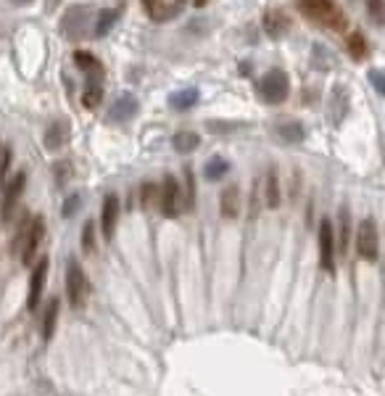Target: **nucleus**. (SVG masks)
<instances>
[{
  "label": "nucleus",
  "mask_w": 385,
  "mask_h": 396,
  "mask_svg": "<svg viewBox=\"0 0 385 396\" xmlns=\"http://www.w3.org/2000/svg\"><path fill=\"white\" fill-rule=\"evenodd\" d=\"M43 235H45V222H43V217H29L24 225H22L19 235L13 240V254H19L22 264H35L37 249H40V243H43Z\"/></svg>",
  "instance_id": "obj_1"
},
{
  "label": "nucleus",
  "mask_w": 385,
  "mask_h": 396,
  "mask_svg": "<svg viewBox=\"0 0 385 396\" xmlns=\"http://www.w3.org/2000/svg\"><path fill=\"white\" fill-rule=\"evenodd\" d=\"M301 13L319 27H333V29H343L346 16L338 8L333 0H299Z\"/></svg>",
  "instance_id": "obj_2"
},
{
  "label": "nucleus",
  "mask_w": 385,
  "mask_h": 396,
  "mask_svg": "<svg viewBox=\"0 0 385 396\" xmlns=\"http://www.w3.org/2000/svg\"><path fill=\"white\" fill-rule=\"evenodd\" d=\"M93 16H96L93 6H72L69 11L63 13V19H61V32H63V37H69L72 43H80V40H84L87 35H93V29H90V24L96 27Z\"/></svg>",
  "instance_id": "obj_3"
},
{
  "label": "nucleus",
  "mask_w": 385,
  "mask_h": 396,
  "mask_svg": "<svg viewBox=\"0 0 385 396\" xmlns=\"http://www.w3.org/2000/svg\"><path fill=\"white\" fill-rule=\"evenodd\" d=\"M290 93V77L282 69H269L259 82V96L269 106H280Z\"/></svg>",
  "instance_id": "obj_4"
},
{
  "label": "nucleus",
  "mask_w": 385,
  "mask_h": 396,
  "mask_svg": "<svg viewBox=\"0 0 385 396\" xmlns=\"http://www.w3.org/2000/svg\"><path fill=\"white\" fill-rule=\"evenodd\" d=\"M66 296H69V304L74 309H82L87 304V296H90V283H87L82 264L77 259H69V264H66Z\"/></svg>",
  "instance_id": "obj_5"
},
{
  "label": "nucleus",
  "mask_w": 385,
  "mask_h": 396,
  "mask_svg": "<svg viewBox=\"0 0 385 396\" xmlns=\"http://www.w3.org/2000/svg\"><path fill=\"white\" fill-rule=\"evenodd\" d=\"M158 209L169 219L180 217L182 209H185V196L180 191V182H177V177H172V175H167L164 182L158 185Z\"/></svg>",
  "instance_id": "obj_6"
},
{
  "label": "nucleus",
  "mask_w": 385,
  "mask_h": 396,
  "mask_svg": "<svg viewBox=\"0 0 385 396\" xmlns=\"http://www.w3.org/2000/svg\"><path fill=\"white\" fill-rule=\"evenodd\" d=\"M356 251L364 262L375 264L377 262V256H380V235H377V225H375V219H361L359 228H356Z\"/></svg>",
  "instance_id": "obj_7"
},
{
  "label": "nucleus",
  "mask_w": 385,
  "mask_h": 396,
  "mask_svg": "<svg viewBox=\"0 0 385 396\" xmlns=\"http://www.w3.org/2000/svg\"><path fill=\"white\" fill-rule=\"evenodd\" d=\"M335 249H338V238H335V228L330 219H322L319 222V267L325 272H335Z\"/></svg>",
  "instance_id": "obj_8"
},
{
  "label": "nucleus",
  "mask_w": 385,
  "mask_h": 396,
  "mask_svg": "<svg viewBox=\"0 0 385 396\" xmlns=\"http://www.w3.org/2000/svg\"><path fill=\"white\" fill-rule=\"evenodd\" d=\"M185 3L188 0H143V8L148 13V19H153L158 24L177 19L185 11Z\"/></svg>",
  "instance_id": "obj_9"
},
{
  "label": "nucleus",
  "mask_w": 385,
  "mask_h": 396,
  "mask_svg": "<svg viewBox=\"0 0 385 396\" xmlns=\"http://www.w3.org/2000/svg\"><path fill=\"white\" fill-rule=\"evenodd\" d=\"M45 280H48V259L40 256L35 270H32V277H29V293H27V309L29 312H37L40 299H43V291H45Z\"/></svg>",
  "instance_id": "obj_10"
},
{
  "label": "nucleus",
  "mask_w": 385,
  "mask_h": 396,
  "mask_svg": "<svg viewBox=\"0 0 385 396\" xmlns=\"http://www.w3.org/2000/svg\"><path fill=\"white\" fill-rule=\"evenodd\" d=\"M24 185H27V175L24 172H19L11 182H8V188L3 193V209H0V214H3V222H11L13 214H16V204H19V198H22V193H24Z\"/></svg>",
  "instance_id": "obj_11"
},
{
  "label": "nucleus",
  "mask_w": 385,
  "mask_h": 396,
  "mask_svg": "<svg viewBox=\"0 0 385 396\" xmlns=\"http://www.w3.org/2000/svg\"><path fill=\"white\" fill-rule=\"evenodd\" d=\"M116 222H119V196L109 193L103 198V206H100V230H103V238L106 240H114Z\"/></svg>",
  "instance_id": "obj_12"
},
{
  "label": "nucleus",
  "mask_w": 385,
  "mask_h": 396,
  "mask_svg": "<svg viewBox=\"0 0 385 396\" xmlns=\"http://www.w3.org/2000/svg\"><path fill=\"white\" fill-rule=\"evenodd\" d=\"M262 27H264V32L272 40H280V37L288 35L290 29V16L282 8H269L264 13V19H262Z\"/></svg>",
  "instance_id": "obj_13"
},
{
  "label": "nucleus",
  "mask_w": 385,
  "mask_h": 396,
  "mask_svg": "<svg viewBox=\"0 0 385 396\" xmlns=\"http://www.w3.org/2000/svg\"><path fill=\"white\" fill-rule=\"evenodd\" d=\"M137 114V98L130 96V93H121L114 103H111L109 108V122H116V124H121V122H130Z\"/></svg>",
  "instance_id": "obj_14"
},
{
  "label": "nucleus",
  "mask_w": 385,
  "mask_h": 396,
  "mask_svg": "<svg viewBox=\"0 0 385 396\" xmlns=\"http://www.w3.org/2000/svg\"><path fill=\"white\" fill-rule=\"evenodd\" d=\"M74 64L80 66V72L87 74V82H100L103 80V64L87 53V50H74Z\"/></svg>",
  "instance_id": "obj_15"
},
{
  "label": "nucleus",
  "mask_w": 385,
  "mask_h": 396,
  "mask_svg": "<svg viewBox=\"0 0 385 396\" xmlns=\"http://www.w3.org/2000/svg\"><path fill=\"white\" fill-rule=\"evenodd\" d=\"M219 214L225 219H238L241 214V188L238 185H227L222 196H219Z\"/></svg>",
  "instance_id": "obj_16"
},
{
  "label": "nucleus",
  "mask_w": 385,
  "mask_h": 396,
  "mask_svg": "<svg viewBox=\"0 0 385 396\" xmlns=\"http://www.w3.org/2000/svg\"><path fill=\"white\" fill-rule=\"evenodd\" d=\"M121 8H103L96 13V27H93V37H106L114 29V24L119 22Z\"/></svg>",
  "instance_id": "obj_17"
},
{
  "label": "nucleus",
  "mask_w": 385,
  "mask_h": 396,
  "mask_svg": "<svg viewBox=\"0 0 385 396\" xmlns=\"http://www.w3.org/2000/svg\"><path fill=\"white\" fill-rule=\"evenodd\" d=\"M264 204L269 209H277V206L282 204V193H280V177H277V169L272 167L266 172L264 177Z\"/></svg>",
  "instance_id": "obj_18"
},
{
  "label": "nucleus",
  "mask_w": 385,
  "mask_h": 396,
  "mask_svg": "<svg viewBox=\"0 0 385 396\" xmlns=\"http://www.w3.org/2000/svg\"><path fill=\"white\" fill-rule=\"evenodd\" d=\"M198 101H201V93H198L195 87H182V90L169 96V106L174 108V111H188V108H192Z\"/></svg>",
  "instance_id": "obj_19"
},
{
  "label": "nucleus",
  "mask_w": 385,
  "mask_h": 396,
  "mask_svg": "<svg viewBox=\"0 0 385 396\" xmlns=\"http://www.w3.org/2000/svg\"><path fill=\"white\" fill-rule=\"evenodd\" d=\"M59 314H61L59 299H50L48 307H45V314H43V341H45V344H48L50 338L56 336V328H59Z\"/></svg>",
  "instance_id": "obj_20"
},
{
  "label": "nucleus",
  "mask_w": 385,
  "mask_h": 396,
  "mask_svg": "<svg viewBox=\"0 0 385 396\" xmlns=\"http://www.w3.org/2000/svg\"><path fill=\"white\" fill-rule=\"evenodd\" d=\"M277 138L282 143H301L303 138H306V127H303L301 122H282L277 127Z\"/></svg>",
  "instance_id": "obj_21"
},
{
  "label": "nucleus",
  "mask_w": 385,
  "mask_h": 396,
  "mask_svg": "<svg viewBox=\"0 0 385 396\" xmlns=\"http://www.w3.org/2000/svg\"><path fill=\"white\" fill-rule=\"evenodd\" d=\"M172 145H174V151H177V154H192V151L201 145V138H198V132L182 130L172 138Z\"/></svg>",
  "instance_id": "obj_22"
},
{
  "label": "nucleus",
  "mask_w": 385,
  "mask_h": 396,
  "mask_svg": "<svg viewBox=\"0 0 385 396\" xmlns=\"http://www.w3.org/2000/svg\"><path fill=\"white\" fill-rule=\"evenodd\" d=\"M227 172H229V161L222 156H211L204 164V177L209 182H217L222 180V177H227Z\"/></svg>",
  "instance_id": "obj_23"
},
{
  "label": "nucleus",
  "mask_w": 385,
  "mask_h": 396,
  "mask_svg": "<svg viewBox=\"0 0 385 396\" xmlns=\"http://www.w3.org/2000/svg\"><path fill=\"white\" fill-rule=\"evenodd\" d=\"M312 66H314V69H319V72L333 69V66H335V56H333V50L317 43V45L312 48Z\"/></svg>",
  "instance_id": "obj_24"
},
{
  "label": "nucleus",
  "mask_w": 385,
  "mask_h": 396,
  "mask_svg": "<svg viewBox=\"0 0 385 396\" xmlns=\"http://www.w3.org/2000/svg\"><path fill=\"white\" fill-rule=\"evenodd\" d=\"M346 50H349V56L354 61H364V59H367V53H370V48H367V40H364V35H361V32H351V35L346 37Z\"/></svg>",
  "instance_id": "obj_25"
},
{
  "label": "nucleus",
  "mask_w": 385,
  "mask_h": 396,
  "mask_svg": "<svg viewBox=\"0 0 385 396\" xmlns=\"http://www.w3.org/2000/svg\"><path fill=\"white\" fill-rule=\"evenodd\" d=\"M63 143H66V124L63 122H53L48 130H45V145H48L50 151H59Z\"/></svg>",
  "instance_id": "obj_26"
},
{
  "label": "nucleus",
  "mask_w": 385,
  "mask_h": 396,
  "mask_svg": "<svg viewBox=\"0 0 385 396\" xmlns=\"http://www.w3.org/2000/svg\"><path fill=\"white\" fill-rule=\"evenodd\" d=\"M346 111H349V93L343 90V85H335L333 87V114H335V122L343 119Z\"/></svg>",
  "instance_id": "obj_27"
},
{
  "label": "nucleus",
  "mask_w": 385,
  "mask_h": 396,
  "mask_svg": "<svg viewBox=\"0 0 385 396\" xmlns=\"http://www.w3.org/2000/svg\"><path fill=\"white\" fill-rule=\"evenodd\" d=\"M100 101H103V87H100V82H87V87H84V93H82V106L93 111V108L100 106Z\"/></svg>",
  "instance_id": "obj_28"
},
{
  "label": "nucleus",
  "mask_w": 385,
  "mask_h": 396,
  "mask_svg": "<svg viewBox=\"0 0 385 396\" xmlns=\"http://www.w3.org/2000/svg\"><path fill=\"white\" fill-rule=\"evenodd\" d=\"M367 19L375 27H385V0H367Z\"/></svg>",
  "instance_id": "obj_29"
},
{
  "label": "nucleus",
  "mask_w": 385,
  "mask_h": 396,
  "mask_svg": "<svg viewBox=\"0 0 385 396\" xmlns=\"http://www.w3.org/2000/svg\"><path fill=\"white\" fill-rule=\"evenodd\" d=\"M140 206H143V209L158 206V185H153V182H143V188H140Z\"/></svg>",
  "instance_id": "obj_30"
},
{
  "label": "nucleus",
  "mask_w": 385,
  "mask_h": 396,
  "mask_svg": "<svg viewBox=\"0 0 385 396\" xmlns=\"http://www.w3.org/2000/svg\"><path fill=\"white\" fill-rule=\"evenodd\" d=\"M349 233H351V222H349V209L340 212V235H338V246L346 251L349 249Z\"/></svg>",
  "instance_id": "obj_31"
},
{
  "label": "nucleus",
  "mask_w": 385,
  "mask_h": 396,
  "mask_svg": "<svg viewBox=\"0 0 385 396\" xmlns=\"http://www.w3.org/2000/svg\"><path fill=\"white\" fill-rule=\"evenodd\" d=\"M82 249H84V254H93V251H96V222H84V230H82Z\"/></svg>",
  "instance_id": "obj_32"
},
{
  "label": "nucleus",
  "mask_w": 385,
  "mask_h": 396,
  "mask_svg": "<svg viewBox=\"0 0 385 396\" xmlns=\"http://www.w3.org/2000/svg\"><path fill=\"white\" fill-rule=\"evenodd\" d=\"M8 167H11V148L6 143H0V185L8 175Z\"/></svg>",
  "instance_id": "obj_33"
},
{
  "label": "nucleus",
  "mask_w": 385,
  "mask_h": 396,
  "mask_svg": "<svg viewBox=\"0 0 385 396\" xmlns=\"http://www.w3.org/2000/svg\"><path fill=\"white\" fill-rule=\"evenodd\" d=\"M80 206H82V198H80V193H72V196H69V198L63 201V209H61V214L69 219V217H74V212H77Z\"/></svg>",
  "instance_id": "obj_34"
},
{
  "label": "nucleus",
  "mask_w": 385,
  "mask_h": 396,
  "mask_svg": "<svg viewBox=\"0 0 385 396\" xmlns=\"http://www.w3.org/2000/svg\"><path fill=\"white\" fill-rule=\"evenodd\" d=\"M367 77H370V82H372V87L380 93V96H385V74L380 72V69H370L367 72Z\"/></svg>",
  "instance_id": "obj_35"
},
{
  "label": "nucleus",
  "mask_w": 385,
  "mask_h": 396,
  "mask_svg": "<svg viewBox=\"0 0 385 396\" xmlns=\"http://www.w3.org/2000/svg\"><path fill=\"white\" fill-rule=\"evenodd\" d=\"M16 3H19V6H27V3H32V0H16Z\"/></svg>",
  "instance_id": "obj_36"
}]
</instances>
